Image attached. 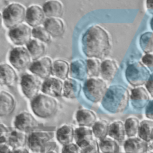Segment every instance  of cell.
Wrapping results in <instances>:
<instances>
[{
    "label": "cell",
    "instance_id": "obj_1",
    "mask_svg": "<svg viewBox=\"0 0 153 153\" xmlns=\"http://www.w3.org/2000/svg\"><path fill=\"white\" fill-rule=\"evenodd\" d=\"M81 48L88 58L104 59L109 55L111 49L108 32L99 25L90 26L82 36Z\"/></svg>",
    "mask_w": 153,
    "mask_h": 153
},
{
    "label": "cell",
    "instance_id": "obj_2",
    "mask_svg": "<svg viewBox=\"0 0 153 153\" xmlns=\"http://www.w3.org/2000/svg\"><path fill=\"white\" fill-rule=\"evenodd\" d=\"M129 100L128 90L121 85L114 84L108 87L102 100V105L107 111L116 114L126 110L128 105Z\"/></svg>",
    "mask_w": 153,
    "mask_h": 153
},
{
    "label": "cell",
    "instance_id": "obj_3",
    "mask_svg": "<svg viewBox=\"0 0 153 153\" xmlns=\"http://www.w3.org/2000/svg\"><path fill=\"white\" fill-rule=\"evenodd\" d=\"M32 112L41 118H48L57 112L58 102L56 97L44 93H39L30 101Z\"/></svg>",
    "mask_w": 153,
    "mask_h": 153
},
{
    "label": "cell",
    "instance_id": "obj_4",
    "mask_svg": "<svg viewBox=\"0 0 153 153\" xmlns=\"http://www.w3.org/2000/svg\"><path fill=\"white\" fill-rule=\"evenodd\" d=\"M26 8L19 2H12L3 10L2 19L4 26L9 29L14 27L25 21Z\"/></svg>",
    "mask_w": 153,
    "mask_h": 153
},
{
    "label": "cell",
    "instance_id": "obj_5",
    "mask_svg": "<svg viewBox=\"0 0 153 153\" xmlns=\"http://www.w3.org/2000/svg\"><path fill=\"white\" fill-rule=\"evenodd\" d=\"M148 68L140 62L130 63L126 69V79L133 87H139L145 84L150 76Z\"/></svg>",
    "mask_w": 153,
    "mask_h": 153
},
{
    "label": "cell",
    "instance_id": "obj_6",
    "mask_svg": "<svg viewBox=\"0 0 153 153\" xmlns=\"http://www.w3.org/2000/svg\"><path fill=\"white\" fill-rule=\"evenodd\" d=\"M108 89L105 81L99 77H89L84 82L83 90L85 97L91 102L102 101Z\"/></svg>",
    "mask_w": 153,
    "mask_h": 153
},
{
    "label": "cell",
    "instance_id": "obj_7",
    "mask_svg": "<svg viewBox=\"0 0 153 153\" xmlns=\"http://www.w3.org/2000/svg\"><path fill=\"white\" fill-rule=\"evenodd\" d=\"M32 60L26 46H16L10 50L8 54L10 65L18 71L29 68Z\"/></svg>",
    "mask_w": 153,
    "mask_h": 153
},
{
    "label": "cell",
    "instance_id": "obj_8",
    "mask_svg": "<svg viewBox=\"0 0 153 153\" xmlns=\"http://www.w3.org/2000/svg\"><path fill=\"white\" fill-rule=\"evenodd\" d=\"M54 133L50 131H32L27 137V145L33 153H44Z\"/></svg>",
    "mask_w": 153,
    "mask_h": 153
},
{
    "label": "cell",
    "instance_id": "obj_9",
    "mask_svg": "<svg viewBox=\"0 0 153 153\" xmlns=\"http://www.w3.org/2000/svg\"><path fill=\"white\" fill-rule=\"evenodd\" d=\"M41 78L32 74H24L20 78V85L25 96L30 100L39 94L42 82Z\"/></svg>",
    "mask_w": 153,
    "mask_h": 153
},
{
    "label": "cell",
    "instance_id": "obj_10",
    "mask_svg": "<svg viewBox=\"0 0 153 153\" xmlns=\"http://www.w3.org/2000/svg\"><path fill=\"white\" fill-rule=\"evenodd\" d=\"M32 29L26 23H21L8 29V37L16 46H24L32 39Z\"/></svg>",
    "mask_w": 153,
    "mask_h": 153
},
{
    "label": "cell",
    "instance_id": "obj_11",
    "mask_svg": "<svg viewBox=\"0 0 153 153\" xmlns=\"http://www.w3.org/2000/svg\"><path fill=\"white\" fill-rule=\"evenodd\" d=\"M53 61L50 57L44 56L33 60L28 69L31 74L45 79L52 75Z\"/></svg>",
    "mask_w": 153,
    "mask_h": 153
},
{
    "label": "cell",
    "instance_id": "obj_12",
    "mask_svg": "<svg viewBox=\"0 0 153 153\" xmlns=\"http://www.w3.org/2000/svg\"><path fill=\"white\" fill-rule=\"evenodd\" d=\"M46 16L42 7L37 4L30 5L26 8L25 22L31 27L43 25Z\"/></svg>",
    "mask_w": 153,
    "mask_h": 153
},
{
    "label": "cell",
    "instance_id": "obj_13",
    "mask_svg": "<svg viewBox=\"0 0 153 153\" xmlns=\"http://www.w3.org/2000/svg\"><path fill=\"white\" fill-rule=\"evenodd\" d=\"M63 82L55 76H50L42 82L41 92L54 97L62 96Z\"/></svg>",
    "mask_w": 153,
    "mask_h": 153
},
{
    "label": "cell",
    "instance_id": "obj_14",
    "mask_svg": "<svg viewBox=\"0 0 153 153\" xmlns=\"http://www.w3.org/2000/svg\"><path fill=\"white\" fill-rule=\"evenodd\" d=\"M149 94L147 90L141 86L135 87L131 90L130 100L133 108L141 109L146 106L149 102Z\"/></svg>",
    "mask_w": 153,
    "mask_h": 153
},
{
    "label": "cell",
    "instance_id": "obj_15",
    "mask_svg": "<svg viewBox=\"0 0 153 153\" xmlns=\"http://www.w3.org/2000/svg\"><path fill=\"white\" fill-rule=\"evenodd\" d=\"M42 25L54 38L62 37L65 32L64 22L60 18L46 17Z\"/></svg>",
    "mask_w": 153,
    "mask_h": 153
},
{
    "label": "cell",
    "instance_id": "obj_16",
    "mask_svg": "<svg viewBox=\"0 0 153 153\" xmlns=\"http://www.w3.org/2000/svg\"><path fill=\"white\" fill-rule=\"evenodd\" d=\"M16 106V100L12 94L5 90L0 91V117L10 115Z\"/></svg>",
    "mask_w": 153,
    "mask_h": 153
},
{
    "label": "cell",
    "instance_id": "obj_17",
    "mask_svg": "<svg viewBox=\"0 0 153 153\" xmlns=\"http://www.w3.org/2000/svg\"><path fill=\"white\" fill-rule=\"evenodd\" d=\"M38 123L35 117L27 111H22L18 114L14 120L15 128L23 131L38 126Z\"/></svg>",
    "mask_w": 153,
    "mask_h": 153
},
{
    "label": "cell",
    "instance_id": "obj_18",
    "mask_svg": "<svg viewBox=\"0 0 153 153\" xmlns=\"http://www.w3.org/2000/svg\"><path fill=\"white\" fill-rule=\"evenodd\" d=\"M17 80L16 69L10 64L2 63L0 64V85L11 87Z\"/></svg>",
    "mask_w": 153,
    "mask_h": 153
},
{
    "label": "cell",
    "instance_id": "obj_19",
    "mask_svg": "<svg viewBox=\"0 0 153 153\" xmlns=\"http://www.w3.org/2000/svg\"><path fill=\"white\" fill-rule=\"evenodd\" d=\"M93 136L90 127L79 126L74 129V140L80 149L90 144L94 140Z\"/></svg>",
    "mask_w": 153,
    "mask_h": 153
},
{
    "label": "cell",
    "instance_id": "obj_20",
    "mask_svg": "<svg viewBox=\"0 0 153 153\" xmlns=\"http://www.w3.org/2000/svg\"><path fill=\"white\" fill-rule=\"evenodd\" d=\"M82 85L80 82L73 78H68L63 81L62 96L69 99L77 98L81 93Z\"/></svg>",
    "mask_w": 153,
    "mask_h": 153
},
{
    "label": "cell",
    "instance_id": "obj_21",
    "mask_svg": "<svg viewBox=\"0 0 153 153\" xmlns=\"http://www.w3.org/2000/svg\"><path fill=\"white\" fill-rule=\"evenodd\" d=\"M69 75L71 78L78 81H84L88 76L86 62L78 59L71 62L70 63Z\"/></svg>",
    "mask_w": 153,
    "mask_h": 153
},
{
    "label": "cell",
    "instance_id": "obj_22",
    "mask_svg": "<svg viewBox=\"0 0 153 153\" xmlns=\"http://www.w3.org/2000/svg\"><path fill=\"white\" fill-rule=\"evenodd\" d=\"M147 148V142L139 137H129L124 143L125 153H144Z\"/></svg>",
    "mask_w": 153,
    "mask_h": 153
},
{
    "label": "cell",
    "instance_id": "obj_23",
    "mask_svg": "<svg viewBox=\"0 0 153 153\" xmlns=\"http://www.w3.org/2000/svg\"><path fill=\"white\" fill-rule=\"evenodd\" d=\"M42 7L46 17L60 18L63 16V5L59 0H47Z\"/></svg>",
    "mask_w": 153,
    "mask_h": 153
},
{
    "label": "cell",
    "instance_id": "obj_24",
    "mask_svg": "<svg viewBox=\"0 0 153 153\" xmlns=\"http://www.w3.org/2000/svg\"><path fill=\"white\" fill-rule=\"evenodd\" d=\"M27 137L25 131L16 128L10 131L7 137V141L14 150L24 148L27 142Z\"/></svg>",
    "mask_w": 153,
    "mask_h": 153
},
{
    "label": "cell",
    "instance_id": "obj_25",
    "mask_svg": "<svg viewBox=\"0 0 153 153\" xmlns=\"http://www.w3.org/2000/svg\"><path fill=\"white\" fill-rule=\"evenodd\" d=\"M75 117L79 126L91 127L97 120L96 114L93 111L86 108L78 109Z\"/></svg>",
    "mask_w": 153,
    "mask_h": 153
},
{
    "label": "cell",
    "instance_id": "obj_26",
    "mask_svg": "<svg viewBox=\"0 0 153 153\" xmlns=\"http://www.w3.org/2000/svg\"><path fill=\"white\" fill-rule=\"evenodd\" d=\"M118 69L117 62L111 59H105L101 62L100 75L105 81H111L116 75Z\"/></svg>",
    "mask_w": 153,
    "mask_h": 153
},
{
    "label": "cell",
    "instance_id": "obj_27",
    "mask_svg": "<svg viewBox=\"0 0 153 153\" xmlns=\"http://www.w3.org/2000/svg\"><path fill=\"white\" fill-rule=\"evenodd\" d=\"M25 46L33 60L45 56L47 51L45 43L35 38H32Z\"/></svg>",
    "mask_w": 153,
    "mask_h": 153
},
{
    "label": "cell",
    "instance_id": "obj_28",
    "mask_svg": "<svg viewBox=\"0 0 153 153\" xmlns=\"http://www.w3.org/2000/svg\"><path fill=\"white\" fill-rule=\"evenodd\" d=\"M56 137L57 141L63 146L71 143L74 140V129L70 124H65L57 129Z\"/></svg>",
    "mask_w": 153,
    "mask_h": 153
},
{
    "label": "cell",
    "instance_id": "obj_29",
    "mask_svg": "<svg viewBox=\"0 0 153 153\" xmlns=\"http://www.w3.org/2000/svg\"><path fill=\"white\" fill-rule=\"evenodd\" d=\"M70 72V64L66 60L57 59L53 62L52 75L62 80L68 78Z\"/></svg>",
    "mask_w": 153,
    "mask_h": 153
},
{
    "label": "cell",
    "instance_id": "obj_30",
    "mask_svg": "<svg viewBox=\"0 0 153 153\" xmlns=\"http://www.w3.org/2000/svg\"><path fill=\"white\" fill-rule=\"evenodd\" d=\"M108 135L117 141H124L127 136L124 123L121 120H116L110 123Z\"/></svg>",
    "mask_w": 153,
    "mask_h": 153
},
{
    "label": "cell",
    "instance_id": "obj_31",
    "mask_svg": "<svg viewBox=\"0 0 153 153\" xmlns=\"http://www.w3.org/2000/svg\"><path fill=\"white\" fill-rule=\"evenodd\" d=\"M137 134L146 142L153 140V120H145L140 122Z\"/></svg>",
    "mask_w": 153,
    "mask_h": 153
},
{
    "label": "cell",
    "instance_id": "obj_32",
    "mask_svg": "<svg viewBox=\"0 0 153 153\" xmlns=\"http://www.w3.org/2000/svg\"><path fill=\"white\" fill-rule=\"evenodd\" d=\"M109 123L106 120L100 119L96 120L91 127L94 136L101 140L107 136L108 134Z\"/></svg>",
    "mask_w": 153,
    "mask_h": 153
},
{
    "label": "cell",
    "instance_id": "obj_33",
    "mask_svg": "<svg viewBox=\"0 0 153 153\" xmlns=\"http://www.w3.org/2000/svg\"><path fill=\"white\" fill-rule=\"evenodd\" d=\"M99 149L103 153H116L119 149V145L115 139L111 137H105L99 140Z\"/></svg>",
    "mask_w": 153,
    "mask_h": 153
},
{
    "label": "cell",
    "instance_id": "obj_34",
    "mask_svg": "<svg viewBox=\"0 0 153 153\" xmlns=\"http://www.w3.org/2000/svg\"><path fill=\"white\" fill-rule=\"evenodd\" d=\"M140 123L139 120L135 117H130L126 120L124 125L126 135L128 137H134L137 134Z\"/></svg>",
    "mask_w": 153,
    "mask_h": 153
},
{
    "label": "cell",
    "instance_id": "obj_35",
    "mask_svg": "<svg viewBox=\"0 0 153 153\" xmlns=\"http://www.w3.org/2000/svg\"><path fill=\"white\" fill-rule=\"evenodd\" d=\"M32 36L45 44H49L51 42L52 37L43 25L38 26L32 29Z\"/></svg>",
    "mask_w": 153,
    "mask_h": 153
},
{
    "label": "cell",
    "instance_id": "obj_36",
    "mask_svg": "<svg viewBox=\"0 0 153 153\" xmlns=\"http://www.w3.org/2000/svg\"><path fill=\"white\" fill-rule=\"evenodd\" d=\"M140 46L142 51L147 53H153V32H146L140 37Z\"/></svg>",
    "mask_w": 153,
    "mask_h": 153
},
{
    "label": "cell",
    "instance_id": "obj_37",
    "mask_svg": "<svg viewBox=\"0 0 153 153\" xmlns=\"http://www.w3.org/2000/svg\"><path fill=\"white\" fill-rule=\"evenodd\" d=\"M88 76L90 77H98L100 75L101 62L96 58H88L86 60Z\"/></svg>",
    "mask_w": 153,
    "mask_h": 153
},
{
    "label": "cell",
    "instance_id": "obj_38",
    "mask_svg": "<svg viewBox=\"0 0 153 153\" xmlns=\"http://www.w3.org/2000/svg\"><path fill=\"white\" fill-rule=\"evenodd\" d=\"M99 143L96 140H93L90 144L80 149V153H99Z\"/></svg>",
    "mask_w": 153,
    "mask_h": 153
},
{
    "label": "cell",
    "instance_id": "obj_39",
    "mask_svg": "<svg viewBox=\"0 0 153 153\" xmlns=\"http://www.w3.org/2000/svg\"><path fill=\"white\" fill-rule=\"evenodd\" d=\"M62 153H80V148L76 143H71L63 146Z\"/></svg>",
    "mask_w": 153,
    "mask_h": 153
},
{
    "label": "cell",
    "instance_id": "obj_40",
    "mask_svg": "<svg viewBox=\"0 0 153 153\" xmlns=\"http://www.w3.org/2000/svg\"><path fill=\"white\" fill-rule=\"evenodd\" d=\"M142 61L149 70L153 72V53L145 54L143 56Z\"/></svg>",
    "mask_w": 153,
    "mask_h": 153
},
{
    "label": "cell",
    "instance_id": "obj_41",
    "mask_svg": "<svg viewBox=\"0 0 153 153\" xmlns=\"http://www.w3.org/2000/svg\"><path fill=\"white\" fill-rule=\"evenodd\" d=\"M10 131L9 128L7 126L0 123V141L7 139Z\"/></svg>",
    "mask_w": 153,
    "mask_h": 153
},
{
    "label": "cell",
    "instance_id": "obj_42",
    "mask_svg": "<svg viewBox=\"0 0 153 153\" xmlns=\"http://www.w3.org/2000/svg\"><path fill=\"white\" fill-rule=\"evenodd\" d=\"M146 117L151 120H153V100H149L146 106L145 109Z\"/></svg>",
    "mask_w": 153,
    "mask_h": 153
},
{
    "label": "cell",
    "instance_id": "obj_43",
    "mask_svg": "<svg viewBox=\"0 0 153 153\" xmlns=\"http://www.w3.org/2000/svg\"><path fill=\"white\" fill-rule=\"evenodd\" d=\"M145 87L149 95L153 97V72L151 74L149 79L145 83Z\"/></svg>",
    "mask_w": 153,
    "mask_h": 153
},
{
    "label": "cell",
    "instance_id": "obj_44",
    "mask_svg": "<svg viewBox=\"0 0 153 153\" xmlns=\"http://www.w3.org/2000/svg\"><path fill=\"white\" fill-rule=\"evenodd\" d=\"M146 7L148 11L153 15V0H146Z\"/></svg>",
    "mask_w": 153,
    "mask_h": 153
},
{
    "label": "cell",
    "instance_id": "obj_45",
    "mask_svg": "<svg viewBox=\"0 0 153 153\" xmlns=\"http://www.w3.org/2000/svg\"><path fill=\"white\" fill-rule=\"evenodd\" d=\"M11 153H29V152L26 149H25L24 148H18V149H14Z\"/></svg>",
    "mask_w": 153,
    "mask_h": 153
},
{
    "label": "cell",
    "instance_id": "obj_46",
    "mask_svg": "<svg viewBox=\"0 0 153 153\" xmlns=\"http://www.w3.org/2000/svg\"><path fill=\"white\" fill-rule=\"evenodd\" d=\"M3 24V19H2V13L0 12V29L2 27Z\"/></svg>",
    "mask_w": 153,
    "mask_h": 153
},
{
    "label": "cell",
    "instance_id": "obj_47",
    "mask_svg": "<svg viewBox=\"0 0 153 153\" xmlns=\"http://www.w3.org/2000/svg\"><path fill=\"white\" fill-rule=\"evenodd\" d=\"M46 153H57V152L54 149H50L46 152Z\"/></svg>",
    "mask_w": 153,
    "mask_h": 153
},
{
    "label": "cell",
    "instance_id": "obj_48",
    "mask_svg": "<svg viewBox=\"0 0 153 153\" xmlns=\"http://www.w3.org/2000/svg\"><path fill=\"white\" fill-rule=\"evenodd\" d=\"M150 26H151V29L153 30V17L151 19V20L150 21Z\"/></svg>",
    "mask_w": 153,
    "mask_h": 153
},
{
    "label": "cell",
    "instance_id": "obj_49",
    "mask_svg": "<svg viewBox=\"0 0 153 153\" xmlns=\"http://www.w3.org/2000/svg\"><path fill=\"white\" fill-rule=\"evenodd\" d=\"M149 147H150V148H151L152 150H153V140H152V143H151V145H149Z\"/></svg>",
    "mask_w": 153,
    "mask_h": 153
},
{
    "label": "cell",
    "instance_id": "obj_50",
    "mask_svg": "<svg viewBox=\"0 0 153 153\" xmlns=\"http://www.w3.org/2000/svg\"><path fill=\"white\" fill-rule=\"evenodd\" d=\"M144 153H152L151 152H149V151H146V152H145Z\"/></svg>",
    "mask_w": 153,
    "mask_h": 153
},
{
    "label": "cell",
    "instance_id": "obj_51",
    "mask_svg": "<svg viewBox=\"0 0 153 153\" xmlns=\"http://www.w3.org/2000/svg\"><path fill=\"white\" fill-rule=\"evenodd\" d=\"M0 153H2V152H0Z\"/></svg>",
    "mask_w": 153,
    "mask_h": 153
}]
</instances>
